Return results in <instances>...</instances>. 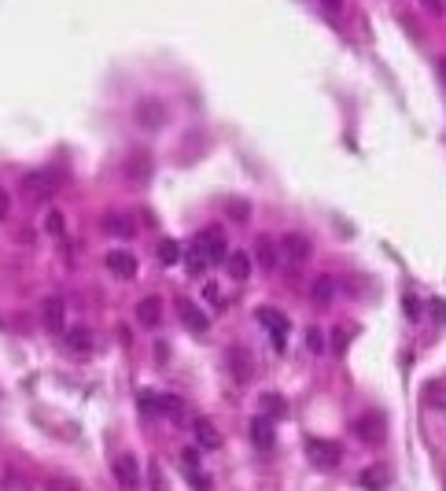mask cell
<instances>
[{
  "label": "cell",
  "mask_w": 446,
  "mask_h": 491,
  "mask_svg": "<svg viewBox=\"0 0 446 491\" xmlns=\"http://www.w3.org/2000/svg\"><path fill=\"white\" fill-rule=\"evenodd\" d=\"M70 347H77V351H89V347H93V340H89L85 329H74V332H70Z\"/></svg>",
  "instance_id": "83f0119b"
},
{
  "label": "cell",
  "mask_w": 446,
  "mask_h": 491,
  "mask_svg": "<svg viewBox=\"0 0 446 491\" xmlns=\"http://www.w3.org/2000/svg\"><path fill=\"white\" fill-rule=\"evenodd\" d=\"M332 292H336V281H332L329 274H321L318 281H313V288H310V295H313V300H318L321 307H325V303L332 300Z\"/></svg>",
  "instance_id": "44dd1931"
},
{
  "label": "cell",
  "mask_w": 446,
  "mask_h": 491,
  "mask_svg": "<svg viewBox=\"0 0 446 491\" xmlns=\"http://www.w3.org/2000/svg\"><path fill=\"white\" fill-rule=\"evenodd\" d=\"M306 455H310L313 465H321V469H336L339 458H343V450H339V444H332V439L310 436V439H306Z\"/></svg>",
  "instance_id": "7a4b0ae2"
},
{
  "label": "cell",
  "mask_w": 446,
  "mask_h": 491,
  "mask_svg": "<svg viewBox=\"0 0 446 491\" xmlns=\"http://www.w3.org/2000/svg\"><path fill=\"white\" fill-rule=\"evenodd\" d=\"M114 476L118 484H122V491H137L140 488V465L133 455H118L114 458Z\"/></svg>",
  "instance_id": "277c9868"
},
{
  "label": "cell",
  "mask_w": 446,
  "mask_h": 491,
  "mask_svg": "<svg viewBox=\"0 0 446 491\" xmlns=\"http://www.w3.org/2000/svg\"><path fill=\"white\" fill-rule=\"evenodd\" d=\"M421 4L431 11V15H443V0H421Z\"/></svg>",
  "instance_id": "d6a6232c"
},
{
  "label": "cell",
  "mask_w": 446,
  "mask_h": 491,
  "mask_svg": "<svg viewBox=\"0 0 446 491\" xmlns=\"http://www.w3.org/2000/svg\"><path fill=\"white\" fill-rule=\"evenodd\" d=\"M48 229H52V233H63V214H59V211L48 214Z\"/></svg>",
  "instance_id": "4dcf8cb0"
},
{
  "label": "cell",
  "mask_w": 446,
  "mask_h": 491,
  "mask_svg": "<svg viewBox=\"0 0 446 491\" xmlns=\"http://www.w3.org/2000/svg\"><path fill=\"white\" fill-rule=\"evenodd\" d=\"M181 318H185V325H188V329H195V332H207V329H211V321H207V314H203V310H195L192 303H185V307H181Z\"/></svg>",
  "instance_id": "d6986e66"
},
{
  "label": "cell",
  "mask_w": 446,
  "mask_h": 491,
  "mask_svg": "<svg viewBox=\"0 0 446 491\" xmlns=\"http://www.w3.org/2000/svg\"><path fill=\"white\" fill-rule=\"evenodd\" d=\"M258 321H262V325H269V329H273V347H277V351H284L288 318H284V314H277V310H269V307H262V310H258Z\"/></svg>",
  "instance_id": "ba28073f"
},
{
  "label": "cell",
  "mask_w": 446,
  "mask_h": 491,
  "mask_svg": "<svg viewBox=\"0 0 446 491\" xmlns=\"http://www.w3.org/2000/svg\"><path fill=\"white\" fill-rule=\"evenodd\" d=\"M255 258H258V266H262V270H273V266H277V244H273L269 237H258V244H255Z\"/></svg>",
  "instance_id": "e0dca14e"
},
{
  "label": "cell",
  "mask_w": 446,
  "mask_h": 491,
  "mask_svg": "<svg viewBox=\"0 0 446 491\" xmlns=\"http://www.w3.org/2000/svg\"><path fill=\"white\" fill-rule=\"evenodd\" d=\"M262 410L273 413V418H284V413H288V403H284L277 392H266V395H262Z\"/></svg>",
  "instance_id": "7402d4cb"
},
{
  "label": "cell",
  "mask_w": 446,
  "mask_h": 491,
  "mask_svg": "<svg viewBox=\"0 0 446 491\" xmlns=\"http://www.w3.org/2000/svg\"><path fill=\"white\" fill-rule=\"evenodd\" d=\"M137 321L144 329H155L163 321V300L159 295H148V300H140L137 303Z\"/></svg>",
  "instance_id": "9c48e42d"
},
{
  "label": "cell",
  "mask_w": 446,
  "mask_h": 491,
  "mask_svg": "<svg viewBox=\"0 0 446 491\" xmlns=\"http://www.w3.org/2000/svg\"><path fill=\"white\" fill-rule=\"evenodd\" d=\"M148 170H151L148 155H133V159L126 163V174H129V177H148Z\"/></svg>",
  "instance_id": "d4e9b609"
},
{
  "label": "cell",
  "mask_w": 446,
  "mask_h": 491,
  "mask_svg": "<svg viewBox=\"0 0 446 491\" xmlns=\"http://www.w3.org/2000/svg\"><path fill=\"white\" fill-rule=\"evenodd\" d=\"M424 399L436 406H446V384H424Z\"/></svg>",
  "instance_id": "4316f807"
},
{
  "label": "cell",
  "mask_w": 446,
  "mask_h": 491,
  "mask_svg": "<svg viewBox=\"0 0 446 491\" xmlns=\"http://www.w3.org/2000/svg\"><path fill=\"white\" fill-rule=\"evenodd\" d=\"M225 266H229V277H236V281L251 277V255H247V251H229Z\"/></svg>",
  "instance_id": "5bb4252c"
},
{
  "label": "cell",
  "mask_w": 446,
  "mask_h": 491,
  "mask_svg": "<svg viewBox=\"0 0 446 491\" xmlns=\"http://www.w3.org/2000/svg\"><path fill=\"white\" fill-rule=\"evenodd\" d=\"M247 432H251V444L258 450H269L273 447V421L269 418H262V413H258V418H251V429H247Z\"/></svg>",
  "instance_id": "7c38bea8"
},
{
  "label": "cell",
  "mask_w": 446,
  "mask_h": 491,
  "mask_svg": "<svg viewBox=\"0 0 446 491\" xmlns=\"http://www.w3.org/2000/svg\"><path fill=\"white\" fill-rule=\"evenodd\" d=\"M354 432H358L362 439H369V444H380V439H384V429H380L376 413H373V418H358V421H354Z\"/></svg>",
  "instance_id": "2e32d148"
},
{
  "label": "cell",
  "mask_w": 446,
  "mask_h": 491,
  "mask_svg": "<svg viewBox=\"0 0 446 491\" xmlns=\"http://www.w3.org/2000/svg\"><path fill=\"white\" fill-rule=\"evenodd\" d=\"M8 211H11V200H8V192L0 189V222H4V218H8Z\"/></svg>",
  "instance_id": "1f68e13d"
},
{
  "label": "cell",
  "mask_w": 446,
  "mask_h": 491,
  "mask_svg": "<svg viewBox=\"0 0 446 491\" xmlns=\"http://www.w3.org/2000/svg\"><path fill=\"white\" fill-rule=\"evenodd\" d=\"M155 413H163V418H181L185 413V403H181L177 395H155Z\"/></svg>",
  "instance_id": "ac0fdd59"
},
{
  "label": "cell",
  "mask_w": 446,
  "mask_h": 491,
  "mask_svg": "<svg viewBox=\"0 0 446 491\" xmlns=\"http://www.w3.org/2000/svg\"><path fill=\"white\" fill-rule=\"evenodd\" d=\"M41 318H45V325H48L52 332H59L63 321H67V303H63L59 295H48V300L41 303Z\"/></svg>",
  "instance_id": "52a82bcc"
},
{
  "label": "cell",
  "mask_w": 446,
  "mask_h": 491,
  "mask_svg": "<svg viewBox=\"0 0 446 491\" xmlns=\"http://www.w3.org/2000/svg\"><path fill=\"white\" fill-rule=\"evenodd\" d=\"M225 211H229L232 222H247V218H251V203H247V200H229Z\"/></svg>",
  "instance_id": "cb8c5ba5"
},
{
  "label": "cell",
  "mask_w": 446,
  "mask_h": 491,
  "mask_svg": "<svg viewBox=\"0 0 446 491\" xmlns=\"http://www.w3.org/2000/svg\"><path fill=\"white\" fill-rule=\"evenodd\" d=\"M155 255H159V263H163V266H174L177 258H181V248H177V240H163Z\"/></svg>",
  "instance_id": "603a6c76"
},
{
  "label": "cell",
  "mask_w": 446,
  "mask_h": 491,
  "mask_svg": "<svg viewBox=\"0 0 446 491\" xmlns=\"http://www.w3.org/2000/svg\"><path fill=\"white\" fill-rule=\"evenodd\" d=\"M45 491H82L74 481H63V476H56V481H48L45 484Z\"/></svg>",
  "instance_id": "f1b7e54d"
},
{
  "label": "cell",
  "mask_w": 446,
  "mask_h": 491,
  "mask_svg": "<svg viewBox=\"0 0 446 491\" xmlns=\"http://www.w3.org/2000/svg\"><path fill=\"white\" fill-rule=\"evenodd\" d=\"M358 484L365 491H387V469H384V465H369V469L358 476Z\"/></svg>",
  "instance_id": "9a60e30c"
},
{
  "label": "cell",
  "mask_w": 446,
  "mask_h": 491,
  "mask_svg": "<svg viewBox=\"0 0 446 491\" xmlns=\"http://www.w3.org/2000/svg\"><path fill=\"white\" fill-rule=\"evenodd\" d=\"M133 119L140 129H159L166 122V103L159 96H144L137 108H133Z\"/></svg>",
  "instance_id": "3957f363"
},
{
  "label": "cell",
  "mask_w": 446,
  "mask_h": 491,
  "mask_svg": "<svg viewBox=\"0 0 446 491\" xmlns=\"http://www.w3.org/2000/svg\"><path fill=\"white\" fill-rule=\"evenodd\" d=\"M229 366H232V377L236 381H251V373H255V362H251V355L244 351V347H229Z\"/></svg>",
  "instance_id": "8fae6325"
},
{
  "label": "cell",
  "mask_w": 446,
  "mask_h": 491,
  "mask_svg": "<svg viewBox=\"0 0 446 491\" xmlns=\"http://www.w3.org/2000/svg\"><path fill=\"white\" fill-rule=\"evenodd\" d=\"M103 233H111V237H137V222L129 214H107L103 218Z\"/></svg>",
  "instance_id": "4fadbf2b"
},
{
  "label": "cell",
  "mask_w": 446,
  "mask_h": 491,
  "mask_svg": "<svg viewBox=\"0 0 446 491\" xmlns=\"http://www.w3.org/2000/svg\"><path fill=\"white\" fill-rule=\"evenodd\" d=\"M185 465H188V469H195V465H200V455H195V450H185Z\"/></svg>",
  "instance_id": "836d02e7"
},
{
  "label": "cell",
  "mask_w": 446,
  "mask_h": 491,
  "mask_svg": "<svg viewBox=\"0 0 446 491\" xmlns=\"http://www.w3.org/2000/svg\"><path fill=\"white\" fill-rule=\"evenodd\" d=\"M306 347H310V351H321V347H325V340H321V332H318V329H310V332H306Z\"/></svg>",
  "instance_id": "f546056e"
},
{
  "label": "cell",
  "mask_w": 446,
  "mask_h": 491,
  "mask_svg": "<svg viewBox=\"0 0 446 491\" xmlns=\"http://www.w3.org/2000/svg\"><path fill=\"white\" fill-rule=\"evenodd\" d=\"M22 189H26V196H30V200H48L52 192H56V189H52V177L48 174H37V170L22 177Z\"/></svg>",
  "instance_id": "30bf717a"
},
{
  "label": "cell",
  "mask_w": 446,
  "mask_h": 491,
  "mask_svg": "<svg viewBox=\"0 0 446 491\" xmlns=\"http://www.w3.org/2000/svg\"><path fill=\"white\" fill-rule=\"evenodd\" d=\"M281 255L288 258V263H306L310 258V237H303V233H288V237L281 240Z\"/></svg>",
  "instance_id": "5b68a950"
},
{
  "label": "cell",
  "mask_w": 446,
  "mask_h": 491,
  "mask_svg": "<svg viewBox=\"0 0 446 491\" xmlns=\"http://www.w3.org/2000/svg\"><path fill=\"white\" fill-rule=\"evenodd\" d=\"M192 429H195V439H200V444H203V447H218V444H221V436H218V429H214V425H211V421H207V418H200V421H195V425H192Z\"/></svg>",
  "instance_id": "ffe728a7"
},
{
  "label": "cell",
  "mask_w": 446,
  "mask_h": 491,
  "mask_svg": "<svg viewBox=\"0 0 446 491\" xmlns=\"http://www.w3.org/2000/svg\"><path fill=\"white\" fill-rule=\"evenodd\" d=\"M107 270L114 277H137V255L133 251H126V248H114V251H107Z\"/></svg>",
  "instance_id": "8992f818"
},
{
  "label": "cell",
  "mask_w": 446,
  "mask_h": 491,
  "mask_svg": "<svg viewBox=\"0 0 446 491\" xmlns=\"http://www.w3.org/2000/svg\"><path fill=\"white\" fill-rule=\"evenodd\" d=\"M325 8H329V11H339V0H325Z\"/></svg>",
  "instance_id": "e575fe53"
},
{
  "label": "cell",
  "mask_w": 446,
  "mask_h": 491,
  "mask_svg": "<svg viewBox=\"0 0 446 491\" xmlns=\"http://www.w3.org/2000/svg\"><path fill=\"white\" fill-rule=\"evenodd\" d=\"M192 248H200L207 263H221V258L229 255V248H225V233H221L218 226H207V229L195 233V244H192Z\"/></svg>",
  "instance_id": "6da1fadb"
},
{
  "label": "cell",
  "mask_w": 446,
  "mask_h": 491,
  "mask_svg": "<svg viewBox=\"0 0 446 491\" xmlns=\"http://www.w3.org/2000/svg\"><path fill=\"white\" fill-rule=\"evenodd\" d=\"M185 263H188V274H195V277H200L203 270L211 266V263H207V258H203V251H200V248H192V251H188V258H185Z\"/></svg>",
  "instance_id": "484cf974"
}]
</instances>
